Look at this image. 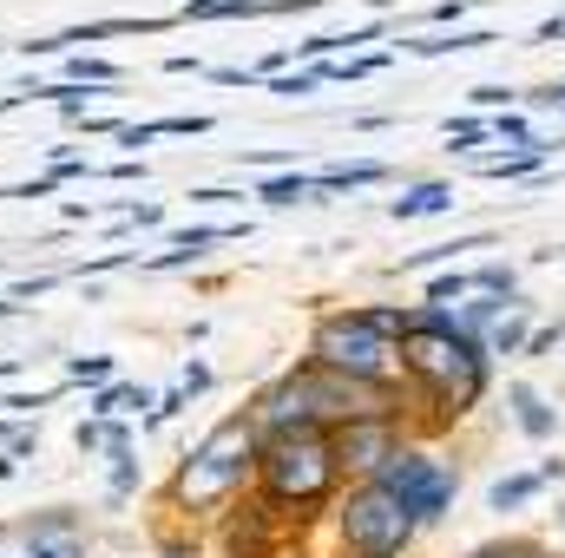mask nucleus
Listing matches in <instances>:
<instances>
[{"label": "nucleus", "instance_id": "obj_1", "mask_svg": "<svg viewBox=\"0 0 565 558\" xmlns=\"http://www.w3.org/2000/svg\"><path fill=\"white\" fill-rule=\"evenodd\" d=\"M402 382L427 395V408H440V420H460L480 408V395L493 382V355L480 342H467L447 322V309L415 302V322L402 335Z\"/></svg>", "mask_w": 565, "mask_h": 558}, {"label": "nucleus", "instance_id": "obj_2", "mask_svg": "<svg viewBox=\"0 0 565 558\" xmlns=\"http://www.w3.org/2000/svg\"><path fill=\"white\" fill-rule=\"evenodd\" d=\"M257 427L244 420V408H231L224 420H211L171 466L164 480V500L171 513H191V519H217L231 513L237 500H250V480H257Z\"/></svg>", "mask_w": 565, "mask_h": 558}, {"label": "nucleus", "instance_id": "obj_3", "mask_svg": "<svg viewBox=\"0 0 565 558\" xmlns=\"http://www.w3.org/2000/svg\"><path fill=\"white\" fill-rule=\"evenodd\" d=\"M250 493H257L264 506H277V513H296V519H309V506H329V500L342 493V466H335L329 433L309 427V433H277V440H264V447H257V480H250Z\"/></svg>", "mask_w": 565, "mask_h": 558}, {"label": "nucleus", "instance_id": "obj_4", "mask_svg": "<svg viewBox=\"0 0 565 558\" xmlns=\"http://www.w3.org/2000/svg\"><path fill=\"white\" fill-rule=\"evenodd\" d=\"M316 368H335L349 382H375V388H402V342H388L362 309H322L309 322V355Z\"/></svg>", "mask_w": 565, "mask_h": 558}, {"label": "nucleus", "instance_id": "obj_5", "mask_svg": "<svg viewBox=\"0 0 565 558\" xmlns=\"http://www.w3.org/2000/svg\"><path fill=\"white\" fill-rule=\"evenodd\" d=\"M335 539H342V552L408 558V546L422 539V526L408 519V506L382 480H355L349 493H335Z\"/></svg>", "mask_w": 565, "mask_h": 558}, {"label": "nucleus", "instance_id": "obj_6", "mask_svg": "<svg viewBox=\"0 0 565 558\" xmlns=\"http://www.w3.org/2000/svg\"><path fill=\"white\" fill-rule=\"evenodd\" d=\"M375 480H382V486L408 506V519H415L422 533H427V526H440V519L454 513V500H460V466L434 460V453H427V447H415V440H408V447H402V453L375 473Z\"/></svg>", "mask_w": 565, "mask_h": 558}, {"label": "nucleus", "instance_id": "obj_7", "mask_svg": "<svg viewBox=\"0 0 565 558\" xmlns=\"http://www.w3.org/2000/svg\"><path fill=\"white\" fill-rule=\"evenodd\" d=\"M309 395H316V415L322 427H349V420H382L402 415V388H375V382H349L335 368H316V362H296Z\"/></svg>", "mask_w": 565, "mask_h": 558}, {"label": "nucleus", "instance_id": "obj_8", "mask_svg": "<svg viewBox=\"0 0 565 558\" xmlns=\"http://www.w3.org/2000/svg\"><path fill=\"white\" fill-rule=\"evenodd\" d=\"M244 420L257 427V440L322 427V415H316V395H309V382H302V368H282V375H270V382L244 401ZM322 433H329V427H322Z\"/></svg>", "mask_w": 565, "mask_h": 558}, {"label": "nucleus", "instance_id": "obj_9", "mask_svg": "<svg viewBox=\"0 0 565 558\" xmlns=\"http://www.w3.org/2000/svg\"><path fill=\"white\" fill-rule=\"evenodd\" d=\"M329 447H335L342 480H375V473H382V466L408 447V427H402V415L349 420V427H329Z\"/></svg>", "mask_w": 565, "mask_h": 558}, {"label": "nucleus", "instance_id": "obj_10", "mask_svg": "<svg viewBox=\"0 0 565 558\" xmlns=\"http://www.w3.org/2000/svg\"><path fill=\"white\" fill-rule=\"evenodd\" d=\"M507 408H513V427H520L526 440H553V433H559V408H553L533 382H513V388H507Z\"/></svg>", "mask_w": 565, "mask_h": 558}, {"label": "nucleus", "instance_id": "obj_11", "mask_svg": "<svg viewBox=\"0 0 565 558\" xmlns=\"http://www.w3.org/2000/svg\"><path fill=\"white\" fill-rule=\"evenodd\" d=\"M500 33L493 26H447V33H427V40H395L402 53H415V60H454V53H480V46H493Z\"/></svg>", "mask_w": 565, "mask_h": 558}, {"label": "nucleus", "instance_id": "obj_12", "mask_svg": "<svg viewBox=\"0 0 565 558\" xmlns=\"http://www.w3.org/2000/svg\"><path fill=\"white\" fill-rule=\"evenodd\" d=\"M395 171L382 158H342V164H322L316 171V197H335V191H369V184H388Z\"/></svg>", "mask_w": 565, "mask_h": 558}, {"label": "nucleus", "instance_id": "obj_13", "mask_svg": "<svg viewBox=\"0 0 565 558\" xmlns=\"http://www.w3.org/2000/svg\"><path fill=\"white\" fill-rule=\"evenodd\" d=\"M250 197L270 204V211H289V204H329V197H316V171H270V178L250 184Z\"/></svg>", "mask_w": 565, "mask_h": 558}, {"label": "nucleus", "instance_id": "obj_14", "mask_svg": "<svg viewBox=\"0 0 565 558\" xmlns=\"http://www.w3.org/2000/svg\"><path fill=\"white\" fill-rule=\"evenodd\" d=\"M454 204H460V197H454L447 178H422V184H408L402 197H388V217L408 224V217H440V211H454Z\"/></svg>", "mask_w": 565, "mask_h": 558}, {"label": "nucleus", "instance_id": "obj_15", "mask_svg": "<svg viewBox=\"0 0 565 558\" xmlns=\"http://www.w3.org/2000/svg\"><path fill=\"white\" fill-rule=\"evenodd\" d=\"M79 506H40V513H26V519H13V539L20 546H40V539H79Z\"/></svg>", "mask_w": 565, "mask_h": 558}, {"label": "nucleus", "instance_id": "obj_16", "mask_svg": "<svg viewBox=\"0 0 565 558\" xmlns=\"http://www.w3.org/2000/svg\"><path fill=\"white\" fill-rule=\"evenodd\" d=\"M99 460H106V506H126V500L145 486L139 447H113V453H99Z\"/></svg>", "mask_w": 565, "mask_h": 558}, {"label": "nucleus", "instance_id": "obj_17", "mask_svg": "<svg viewBox=\"0 0 565 558\" xmlns=\"http://www.w3.org/2000/svg\"><path fill=\"white\" fill-rule=\"evenodd\" d=\"M546 486H540V473H507V480H493L487 486V513H520L526 500H540Z\"/></svg>", "mask_w": 565, "mask_h": 558}, {"label": "nucleus", "instance_id": "obj_18", "mask_svg": "<svg viewBox=\"0 0 565 558\" xmlns=\"http://www.w3.org/2000/svg\"><path fill=\"white\" fill-rule=\"evenodd\" d=\"M66 79L73 86H126V66H113L99 53H66Z\"/></svg>", "mask_w": 565, "mask_h": 558}, {"label": "nucleus", "instance_id": "obj_19", "mask_svg": "<svg viewBox=\"0 0 565 558\" xmlns=\"http://www.w3.org/2000/svg\"><path fill=\"white\" fill-rule=\"evenodd\" d=\"M526 335H533L526 309H507V315L487 329V355H526Z\"/></svg>", "mask_w": 565, "mask_h": 558}, {"label": "nucleus", "instance_id": "obj_20", "mask_svg": "<svg viewBox=\"0 0 565 558\" xmlns=\"http://www.w3.org/2000/svg\"><path fill=\"white\" fill-rule=\"evenodd\" d=\"M106 382H119V362L113 355H66V388H106Z\"/></svg>", "mask_w": 565, "mask_h": 558}, {"label": "nucleus", "instance_id": "obj_21", "mask_svg": "<svg viewBox=\"0 0 565 558\" xmlns=\"http://www.w3.org/2000/svg\"><path fill=\"white\" fill-rule=\"evenodd\" d=\"M487 139L513 144V151H533L540 132H533V119H526V112H493V119H487Z\"/></svg>", "mask_w": 565, "mask_h": 558}, {"label": "nucleus", "instance_id": "obj_22", "mask_svg": "<svg viewBox=\"0 0 565 558\" xmlns=\"http://www.w3.org/2000/svg\"><path fill=\"white\" fill-rule=\"evenodd\" d=\"M460 296H473V270H434L427 277V309H454Z\"/></svg>", "mask_w": 565, "mask_h": 558}, {"label": "nucleus", "instance_id": "obj_23", "mask_svg": "<svg viewBox=\"0 0 565 558\" xmlns=\"http://www.w3.org/2000/svg\"><path fill=\"white\" fill-rule=\"evenodd\" d=\"M126 395H132V382L93 388V395H86V420H126Z\"/></svg>", "mask_w": 565, "mask_h": 558}, {"label": "nucleus", "instance_id": "obj_24", "mask_svg": "<svg viewBox=\"0 0 565 558\" xmlns=\"http://www.w3.org/2000/svg\"><path fill=\"white\" fill-rule=\"evenodd\" d=\"M467 558H559V552L540 546V539H520V533H513V539H487V546H473Z\"/></svg>", "mask_w": 565, "mask_h": 558}, {"label": "nucleus", "instance_id": "obj_25", "mask_svg": "<svg viewBox=\"0 0 565 558\" xmlns=\"http://www.w3.org/2000/svg\"><path fill=\"white\" fill-rule=\"evenodd\" d=\"M440 132H447V151H480V144H487V119H480V112H460V119H447Z\"/></svg>", "mask_w": 565, "mask_h": 558}, {"label": "nucleus", "instance_id": "obj_26", "mask_svg": "<svg viewBox=\"0 0 565 558\" xmlns=\"http://www.w3.org/2000/svg\"><path fill=\"white\" fill-rule=\"evenodd\" d=\"M322 79L309 73V66H289V73H277V79H264V93H277V99H309Z\"/></svg>", "mask_w": 565, "mask_h": 558}, {"label": "nucleus", "instance_id": "obj_27", "mask_svg": "<svg viewBox=\"0 0 565 558\" xmlns=\"http://www.w3.org/2000/svg\"><path fill=\"white\" fill-rule=\"evenodd\" d=\"M184 197H191V204H204V211H237L250 191H231V184H191Z\"/></svg>", "mask_w": 565, "mask_h": 558}, {"label": "nucleus", "instance_id": "obj_28", "mask_svg": "<svg viewBox=\"0 0 565 558\" xmlns=\"http://www.w3.org/2000/svg\"><path fill=\"white\" fill-rule=\"evenodd\" d=\"M113 211H119V217H126V224H132V230H158V224H164V204H158V197H126V204H113Z\"/></svg>", "mask_w": 565, "mask_h": 558}, {"label": "nucleus", "instance_id": "obj_29", "mask_svg": "<svg viewBox=\"0 0 565 558\" xmlns=\"http://www.w3.org/2000/svg\"><path fill=\"white\" fill-rule=\"evenodd\" d=\"M13 558H86V533H79V539H40V546H20Z\"/></svg>", "mask_w": 565, "mask_h": 558}, {"label": "nucleus", "instance_id": "obj_30", "mask_svg": "<svg viewBox=\"0 0 565 558\" xmlns=\"http://www.w3.org/2000/svg\"><path fill=\"white\" fill-rule=\"evenodd\" d=\"M211 382H217V368H211L204 355H191V362H184V375H178V388H184L191 401H198V395H211Z\"/></svg>", "mask_w": 565, "mask_h": 558}, {"label": "nucleus", "instance_id": "obj_31", "mask_svg": "<svg viewBox=\"0 0 565 558\" xmlns=\"http://www.w3.org/2000/svg\"><path fill=\"white\" fill-rule=\"evenodd\" d=\"M13 53H20V60H53V53L66 60V40H60V33H40V40H13Z\"/></svg>", "mask_w": 565, "mask_h": 558}, {"label": "nucleus", "instance_id": "obj_32", "mask_svg": "<svg viewBox=\"0 0 565 558\" xmlns=\"http://www.w3.org/2000/svg\"><path fill=\"white\" fill-rule=\"evenodd\" d=\"M73 447H79L86 460H99V453H106V420H79V427H73Z\"/></svg>", "mask_w": 565, "mask_h": 558}, {"label": "nucleus", "instance_id": "obj_33", "mask_svg": "<svg viewBox=\"0 0 565 558\" xmlns=\"http://www.w3.org/2000/svg\"><path fill=\"white\" fill-rule=\"evenodd\" d=\"M467 99H473L480 112H513V86H473Z\"/></svg>", "mask_w": 565, "mask_h": 558}, {"label": "nucleus", "instance_id": "obj_34", "mask_svg": "<svg viewBox=\"0 0 565 558\" xmlns=\"http://www.w3.org/2000/svg\"><path fill=\"white\" fill-rule=\"evenodd\" d=\"M145 171H151L145 158H113V164H99L93 178H113V184H132V178H145Z\"/></svg>", "mask_w": 565, "mask_h": 558}, {"label": "nucleus", "instance_id": "obj_35", "mask_svg": "<svg viewBox=\"0 0 565 558\" xmlns=\"http://www.w3.org/2000/svg\"><path fill=\"white\" fill-rule=\"evenodd\" d=\"M422 20H434V26L447 33V26H460V20H467V0H440V7H427Z\"/></svg>", "mask_w": 565, "mask_h": 558}, {"label": "nucleus", "instance_id": "obj_36", "mask_svg": "<svg viewBox=\"0 0 565 558\" xmlns=\"http://www.w3.org/2000/svg\"><path fill=\"white\" fill-rule=\"evenodd\" d=\"M559 342H565V329H533V335H526V355H553Z\"/></svg>", "mask_w": 565, "mask_h": 558}, {"label": "nucleus", "instance_id": "obj_37", "mask_svg": "<svg viewBox=\"0 0 565 558\" xmlns=\"http://www.w3.org/2000/svg\"><path fill=\"white\" fill-rule=\"evenodd\" d=\"M211 79H217V86H257L250 66H211Z\"/></svg>", "mask_w": 565, "mask_h": 558}, {"label": "nucleus", "instance_id": "obj_38", "mask_svg": "<svg viewBox=\"0 0 565 558\" xmlns=\"http://www.w3.org/2000/svg\"><path fill=\"white\" fill-rule=\"evenodd\" d=\"M164 73H204V60L198 53H164Z\"/></svg>", "mask_w": 565, "mask_h": 558}, {"label": "nucleus", "instance_id": "obj_39", "mask_svg": "<svg viewBox=\"0 0 565 558\" xmlns=\"http://www.w3.org/2000/svg\"><path fill=\"white\" fill-rule=\"evenodd\" d=\"M26 375V355H0V388H13Z\"/></svg>", "mask_w": 565, "mask_h": 558}, {"label": "nucleus", "instance_id": "obj_40", "mask_svg": "<svg viewBox=\"0 0 565 558\" xmlns=\"http://www.w3.org/2000/svg\"><path fill=\"white\" fill-rule=\"evenodd\" d=\"M553 40H565V13H559V20H546V26H540L526 46H553Z\"/></svg>", "mask_w": 565, "mask_h": 558}, {"label": "nucleus", "instance_id": "obj_41", "mask_svg": "<svg viewBox=\"0 0 565 558\" xmlns=\"http://www.w3.org/2000/svg\"><path fill=\"white\" fill-rule=\"evenodd\" d=\"M158 558H198V546H184V539H171V546H164Z\"/></svg>", "mask_w": 565, "mask_h": 558}, {"label": "nucleus", "instance_id": "obj_42", "mask_svg": "<svg viewBox=\"0 0 565 558\" xmlns=\"http://www.w3.org/2000/svg\"><path fill=\"white\" fill-rule=\"evenodd\" d=\"M13 473H20V460H13V453H0V486H7Z\"/></svg>", "mask_w": 565, "mask_h": 558}, {"label": "nucleus", "instance_id": "obj_43", "mask_svg": "<svg viewBox=\"0 0 565 558\" xmlns=\"http://www.w3.org/2000/svg\"><path fill=\"white\" fill-rule=\"evenodd\" d=\"M13 315H20V309H13V302H7V296H0V322H13Z\"/></svg>", "mask_w": 565, "mask_h": 558}, {"label": "nucleus", "instance_id": "obj_44", "mask_svg": "<svg viewBox=\"0 0 565 558\" xmlns=\"http://www.w3.org/2000/svg\"><path fill=\"white\" fill-rule=\"evenodd\" d=\"M342 558H369V552H342Z\"/></svg>", "mask_w": 565, "mask_h": 558}, {"label": "nucleus", "instance_id": "obj_45", "mask_svg": "<svg viewBox=\"0 0 565 558\" xmlns=\"http://www.w3.org/2000/svg\"><path fill=\"white\" fill-rule=\"evenodd\" d=\"M0 53H7V46H0Z\"/></svg>", "mask_w": 565, "mask_h": 558}, {"label": "nucleus", "instance_id": "obj_46", "mask_svg": "<svg viewBox=\"0 0 565 558\" xmlns=\"http://www.w3.org/2000/svg\"><path fill=\"white\" fill-rule=\"evenodd\" d=\"M559 329H565V322H559Z\"/></svg>", "mask_w": 565, "mask_h": 558}]
</instances>
